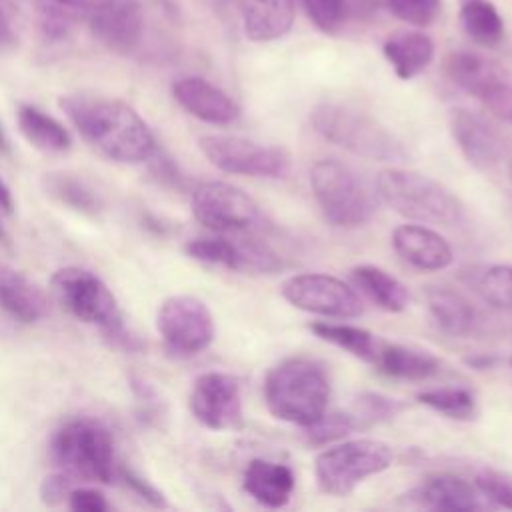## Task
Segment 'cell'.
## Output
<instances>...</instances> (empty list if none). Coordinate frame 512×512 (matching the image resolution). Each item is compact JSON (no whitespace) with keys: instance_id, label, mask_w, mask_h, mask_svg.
Listing matches in <instances>:
<instances>
[{"instance_id":"1","label":"cell","mask_w":512,"mask_h":512,"mask_svg":"<svg viewBox=\"0 0 512 512\" xmlns=\"http://www.w3.org/2000/svg\"><path fill=\"white\" fill-rule=\"evenodd\" d=\"M80 136L108 160L138 164L156 150V140L142 116L122 100L68 94L58 100Z\"/></svg>"},{"instance_id":"2","label":"cell","mask_w":512,"mask_h":512,"mask_svg":"<svg viewBox=\"0 0 512 512\" xmlns=\"http://www.w3.org/2000/svg\"><path fill=\"white\" fill-rule=\"evenodd\" d=\"M262 390L270 414L294 426L306 428L328 410V374L322 364L304 356H292L272 366Z\"/></svg>"},{"instance_id":"3","label":"cell","mask_w":512,"mask_h":512,"mask_svg":"<svg viewBox=\"0 0 512 512\" xmlns=\"http://www.w3.org/2000/svg\"><path fill=\"white\" fill-rule=\"evenodd\" d=\"M314 130L328 142L374 162H404V142L376 118L340 102H320L310 114Z\"/></svg>"},{"instance_id":"4","label":"cell","mask_w":512,"mask_h":512,"mask_svg":"<svg viewBox=\"0 0 512 512\" xmlns=\"http://www.w3.org/2000/svg\"><path fill=\"white\" fill-rule=\"evenodd\" d=\"M376 194L400 216L438 226H456L464 208L438 180L406 168H384L376 176Z\"/></svg>"},{"instance_id":"5","label":"cell","mask_w":512,"mask_h":512,"mask_svg":"<svg viewBox=\"0 0 512 512\" xmlns=\"http://www.w3.org/2000/svg\"><path fill=\"white\" fill-rule=\"evenodd\" d=\"M50 452L60 470L74 480L108 484L114 478V442L98 420L74 418L60 426Z\"/></svg>"},{"instance_id":"6","label":"cell","mask_w":512,"mask_h":512,"mask_svg":"<svg viewBox=\"0 0 512 512\" xmlns=\"http://www.w3.org/2000/svg\"><path fill=\"white\" fill-rule=\"evenodd\" d=\"M310 188L322 216L338 228H360L374 216L376 204L358 174L336 158H322L310 168Z\"/></svg>"},{"instance_id":"7","label":"cell","mask_w":512,"mask_h":512,"mask_svg":"<svg viewBox=\"0 0 512 512\" xmlns=\"http://www.w3.org/2000/svg\"><path fill=\"white\" fill-rule=\"evenodd\" d=\"M392 462L390 444L376 438H356L322 450L314 460V476L324 494L348 496L366 478L388 470Z\"/></svg>"},{"instance_id":"8","label":"cell","mask_w":512,"mask_h":512,"mask_svg":"<svg viewBox=\"0 0 512 512\" xmlns=\"http://www.w3.org/2000/svg\"><path fill=\"white\" fill-rule=\"evenodd\" d=\"M52 288L60 304L80 322L98 326L110 334H122V310L100 276L80 266H66L54 272Z\"/></svg>"},{"instance_id":"9","label":"cell","mask_w":512,"mask_h":512,"mask_svg":"<svg viewBox=\"0 0 512 512\" xmlns=\"http://www.w3.org/2000/svg\"><path fill=\"white\" fill-rule=\"evenodd\" d=\"M206 160L226 174L254 178H284L290 170V154L280 146L260 144L244 136L206 134L198 138Z\"/></svg>"},{"instance_id":"10","label":"cell","mask_w":512,"mask_h":512,"mask_svg":"<svg viewBox=\"0 0 512 512\" xmlns=\"http://www.w3.org/2000/svg\"><path fill=\"white\" fill-rule=\"evenodd\" d=\"M446 74L464 92L484 104L498 120L512 124V74L480 54L458 50L446 58Z\"/></svg>"},{"instance_id":"11","label":"cell","mask_w":512,"mask_h":512,"mask_svg":"<svg viewBox=\"0 0 512 512\" xmlns=\"http://www.w3.org/2000/svg\"><path fill=\"white\" fill-rule=\"evenodd\" d=\"M156 330L164 346L182 358L200 354L216 336V324L210 308L190 294H174L160 304Z\"/></svg>"},{"instance_id":"12","label":"cell","mask_w":512,"mask_h":512,"mask_svg":"<svg viewBox=\"0 0 512 512\" xmlns=\"http://www.w3.org/2000/svg\"><path fill=\"white\" fill-rule=\"evenodd\" d=\"M282 298L298 310L326 318H356L362 314V300L340 278L320 272L290 276L280 286Z\"/></svg>"},{"instance_id":"13","label":"cell","mask_w":512,"mask_h":512,"mask_svg":"<svg viewBox=\"0 0 512 512\" xmlns=\"http://www.w3.org/2000/svg\"><path fill=\"white\" fill-rule=\"evenodd\" d=\"M192 214L202 226L214 232H238L256 224L260 208L246 190L212 180L194 190Z\"/></svg>"},{"instance_id":"14","label":"cell","mask_w":512,"mask_h":512,"mask_svg":"<svg viewBox=\"0 0 512 512\" xmlns=\"http://www.w3.org/2000/svg\"><path fill=\"white\" fill-rule=\"evenodd\" d=\"M194 418L210 430H234L242 424L240 382L226 372L200 374L190 390Z\"/></svg>"},{"instance_id":"15","label":"cell","mask_w":512,"mask_h":512,"mask_svg":"<svg viewBox=\"0 0 512 512\" xmlns=\"http://www.w3.org/2000/svg\"><path fill=\"white\" fill-rule=\"evenodd\" d=\"M186 254L202 264L220 266L226 270H246L272 274L282 268L278 254L260 240H232L224 236L194 238L184 246Z\"/></svg>"},{"instance_id":"16","label":"cell","mask_w":512,"mask_h":512,"mask_svg":"<svg viewBox=\"0 0 512 512\" xmlns=\"http://www.w3.org/2000/svg\"><path fill=\"white\" fill-rule=\"evenodd\" d=\"M86 20L94 40L112 52L128 54L142 38L144 10L140 0H90Z\"/></svg>"},{"instance_id":"17","label":"cell","mask_w":512,"mask_h":512,"mask_svg":"<svg viewBox=\"0 0 512 512\" xmlns=\"http://www.w3.org/2000/svg\"><path fill=\"white\" fill-rule=\"evenodd\" d=\"M450 134L462 156L478 170H492L504 156L500 132L480 114L468 108L450 112Z\"/></svg>"},{"instance_id":"18","label":"cell","mask_w":512,"mask_h":512,"mask_svg":"<svg viewBox=\"0 0 512 512\" xmlns=\"http://www.w3.org/2000/svg\"><path fill=\"white\" fill-rule=\"evenodd\" d=\"M174 100L194 118L208 124H232L240 116V106L218 86L200 76H182L172 84Z\"/></svg>"},{"instance_id":"19","label":"cell","mask_w":512,"mask_h":512,"mask_svg":"<svg viewBox=\"0 0 512 512\" xmlns=\"http://www.w3.org/2000/svg\"><path fill=\"white\" fill-rule=\"evenodd\" d=\"M396 254L418 270H444L452 264L454 252L444 236L422 224H402L392 232Z\"/></svg>"},{"instance_id":"20","label":"cell","mask_w":512,"mask_h":512,"mask_svg":"<svg viewBox=\"0 0 512 512\" xmlns=\"http://www.w3.org/2000/svg\"><path fill=\"white\" fill-rule=\"evenodd\" d=\"M414 498L432 510H452V512H472L486 510L490 502L476 488L474 482H466L454 474H434L428 476L416 490Z\"/></svg>"},{"instance_id":"21","label":"cell","mask_w":512,"mask_h":512,"mask_svg":"<svg viewBox=\"0 0 512 512\" xmlns=\"http://www.w3.org/2000/svg\"><path fill=\"white\" fill-rule=\"evenodd\" d=\"M296 486V478L290 466L254 458L246 464L242 476L244 492L266 508H280L286 506L292 498Z\"/></svg>"},{"instance_id":"22","label":"cell","mask_w":512,"mask_h":512,"mask_svg":"<svg viewBox=\"0 0 512 512\" xmlns=\"http://www.w3.org/2000/svg\"><path fill=\"white\" fill-rule=\"evenodd\" d=\"M0 308L22 324H34L48 314V300L24 272L0 262Z\"/></svg>"},{"instance_id":"23","label":"cell","mask_w":512,"mask_h":512,"mask_svg":"<svg viewBox=\"0 0 512 512\" xmlns=\"http://www.w3.org/2000/svg\"><path fill=\"white\" fill-rule=\"evenodd\" d=\"M242 28L252 42H274L294 24V0H238Z\"/></svg>"},{"instance_id":"24","label":"cell","mask_w":512,"mask_h":512,"mask_svg":"<svg viewBox=\"0 0 512 512\" xmlns=\"http://www.w3.org/2000/svg\"><path fill=\"white\" fill-rule=\"evenodd\" d=\"M382 54L402 80H412L434 60V42L424 32H396L382 44Z\"/></svg>"},{"instance_id":"25","label":"cell","mask_w":512,"mask_h":512,"mask_svg":"<svg viewBox=\"0 0 512 512\" xmlns=\"http://www.w3.org/2000/svg\"><path fill=\"white\" fill-rule=\"evenodd\" d=\"M374 368L400 380H426L440 370V362L426 350L382 340L374 358Z\"/></svg>"},{"instance_id":"26","label":"cell","mask_w":512,"mask_h":512,"mask_svg":"<svg viewBox=\"0 0 512 512\" xmlns=\"http://www.w3.org/2000/svg\"><path fill=\"white\" fill-rule=\"evenodd\" d=\"M350 276H352V282L376 306H380L386 312H402L410 302V292L406 284L378 266H372V264L354 266Z\"/></svg>"},{"instance_id":"27","label":"cell","mask_w":512,"mask_h":512,"mask_svg":"<svg viewBox=\"0 0 512 512\" xmlns=\"http://www.w3.org/2000/svg\"><path fill=\"white\" fill-rule=\"evenodd\" d=\"M428 310L438 328L450 336H468L476 324V312L472 304L456 290L432 288L428 290Z\"/></svg>"},{"instance_id":"28","label":"cell","mask_w":512,"mask_h":512,"mask_svg":"<svg viewBox=\"0 0 512 512\" xmlns=\"http://www.w3.org/2000/svg\"><path fill=\"white\" fill-rule=\"evenodd\" d=\"M18 128L22 136L42 152H66L72 146V136L54 116L44 110L22 104L18 108Z\"/></svg>"},{"instance_id":"29","label":"cell","mask_w":512,"mask_h":512,"mask_svg":"<svg viewBox=\"0 0 512 512\" xmlns=\"http://www.w3.org/2000/svg\"><path fill=\"white\" fill-rule=\"evenodd\" d=\"M308 330L316 338H320L328 344H334V346L342 348L344 352L352 354L354 358H360L368 364H374L376 352L382 342V338H378L376 334H372L366 328L352 326V324H340V322H310Z\"/></svg>"},{"instance_id":"30","label":"cell","mask_w":512,"mask_h":512,"mask_svg":"<svg viewBox=\"0 0 512 512\" xmlns=\"http://www.w3.org/2000/svg\"><path fill=\"white\" fill-rule=\"evenodd\" d=\"M458 20L464 34L480 46H498L504 38V20L490 0H460Z\"/></svg>"},{"instance_id":"31","label":"cell","mask_w":512,"mask_h":512,"mask_svg":"<svg viewBox=\"0 0 512 512\" xmlns=\"http://www.w3.org/2000/svg\"><path fill=\"white\" fill-rule=\"evenodd\" d=\"M90 0H34L38 30L44 40L60 42L86 18Z\"/></svg>"},{"instance_id":"32","label":"cell","mask_w":512,"mask_h":512,"mask_svg":"<svg viewBox=\"0 0 512 512\" xmlns=\"http://www.w3.org/2000/svg\"><path fill=\"white\" fill-rule=\"evenodd\" d=\"M418 402L452 420H472L476 416V398L462 386H438L418 392Z\"/></svg>"},{"instance_id":"33","label":"cell","mask_w":512,"mask_h":512,"mask_svg":"<svg viewBox=\"0 0 512 512\" xmlns=\"http://www.w3.org/2000/svg\"><path fill=\"white\" fill-rule=\"evenodd\" d=\"M46 188L52 196H56L62 204L76 208L80 212H96L100 202L92 188H88L82 180L70 174H46Z\"/></svg>"},{"instance_id":"34","label":"cell","mask_w":512,"mask_h":512,"mask_svg":"<svg viewBox=\"0 0 512 512\" xmlns=\"http://www.w3.org/2000/svg\"><path fill=\"white\" fill-rule=\"evenodd\" d=\"M478 294L494 308L512 310V264H494L480 272Z\"/></svg>"},{"instance_id":"35","label":"cell","mask_w":512,"mask_h":512,"mask_svg":"<svg viewBox=\"0 0 512 512\" xmlns=\"http://www.w3.org/2000/svg\"><path fill=\"white\" fill-rule=\"evenodd\" d=\"M358 426V420L352 412H324L316 422L306 426L308 442L314 446H324L334 440H340L354 432Z\"/></svg>"},{"instance_id":"36","label":"cell","mask_w":512,"mask_h":512,"mask_svg":"<svg viewBox=\"0 0 512 512\" xmlns=\"http://www.w3.org/2000/svg\"><path fill=\"white\" fill-rule=\"evenodd\" d=\"M306 16L324 34H338L348 18V0H302Z\"/></svg>"},{"instance_id":"37","label":"cell","mask_w":512,"mask_h":512,"mask_svg":"<svg viewBox=\"0 0 512 512\" xmlns=\"http://www.w3.org/2000/svg\"><path fill=\"white\" fill-rule=\"evenodd\" d=\"M402 410V404L396 398H388L378 392H362L352 408L358 426H370L388 418H394Z\"/></svg>"},{"instance_id":"38","label":"cell","mask_w":512,"mask_h":512,"mask_svg":"<svg viewBox=\"0 0 512 512\" xmlns=\"http://www.w3.org/2000/svg\"><path fill=\"white\" fill-rule=\"evenodd\" d=\"M386 8L402 22L412 26H428L440 14L442 0H384Z\"/></svg>"},{"instance_id":"39","label":"cell","mask_w":512,"mask_h":512,"mask_svg":"<svg viewBox=\"0 0 512 512\" xmlns=\"http://www.w3.org/2000/svg\"><path fill=\"white\" fill-rule=\"evenodd\" d=\"M474 484L484 494V498L488 502H492L494 506L512 510V478H508L500 472L486 470L476 476Z\"/></svg>"},{"instance_id":"40","label":"cell","mask_w":512,"mask_h":512,"mask_svg":"<svg viewBox=\"0 0 512 512\" xmlns=\"http://www.w3.org/2000/svg\"><path fill=\"white\" fill-rule=\"evenodd\" d=\"M72 482H74V478L68 476L62 470L46 476L42 480V484H40V498H42V502L48 504V506H56V504L68 500V496H70V492L74 488Z\"/></svg>"},{"instance_id":"41","label":"cell","mask_w":512,"mask_h":512,"mask_svg":"<svg viewBox=\"0 0 512 512\" xmlns=\"http://www.w3.org/2000/svg\"><path fill=\"white\" fill-rule=\"evenodd\" d=\"M68 506L76 512H106L110 510L108 500L102 492L94 488H72L68 496Z\"/></svg>"},{"instance_id":"42","label":"cell","mask_w":512,"mask_h":512,"mask_svg":"<svg viewBox=\"0 0 512 512\" xmlns=\"http://www.w3.org/2000/svg\"><path fill=\"white\" fill-rule=\"evenodd\" d=\"M122 476L126 478V482L142 496V498H146L150 504H154V506H164V498H162V494L152 486V484H148L146 480H142L140 476H136V474H132L130 470H122Z\"/></svg>"},{"instance_id":"43","label":"cell","mask_w":512,"mask_h":512,"mask_svg":"<svg viewBox=\"0 0 512 512\" xmlns=\"http://www.w3.org/2000/svg\"><path fill=\"white\" fill-rule=\"evenodd\" d=\"M16 42V30L12 24V12L8 0H0V48Z\"/></svg>"},{"instance_id":"44","label":"cell","mask_w":512,"mask_h":512,"mask_svg":"<svg viewBox=\"0 0 512 512\" xmlns=\"http://www.w3.org/2000/svg\"><path fill=\"white\" fill-rule=\"evenodd\" d=\"M0 210L6 214L14 212V196L8 188V184L2 180V176H0Z\"/></svg>"},{"instance_id":"45","label":"cell","mask_w":512,"mask_h":512,"mask_svg":"<svg viewBox=\"0 0 512 512\" xmlns=\"http://www.w3.org/2000/svg\"><path fill=\"white\" fill-rule=\"evenodd\" d=\"M10 148V144H8V136H6V132L2 130V124H0V150H8Z\"/></svg>"},{"instance_id":"46","label":"cell","mask_w":512,"mask_h":512,"mask_svg":"<svg viewBox=\"0 0 512 512\" xmlns=\"http://www.w3.org/2000/svg\"><path fill=\"white\" fill-rule=\"evenodd\" d=\"M4 238V228H2V222H0V240Z\"/></svg>"},{"instance_id":"47","label":"cell","mask_w":512,"mask_h":512,"mask_svg":"<svg viewBox=\"0 0 512 512\" xmlns=\"http://www.w3.org/2000/svg\"><path fill=\"white\" fill-rule=\"evenodd\" d=\"M510 180H512V174H510Z\"/></svg>"}]
</instances>
